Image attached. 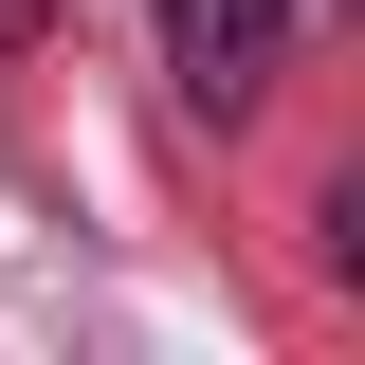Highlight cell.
<instances>
[{"label":"cell","mask_w":365,"mask_h":365,"mask_svg":"<svg viewBox=\"0 0 365 365\" xmlns=\"http://www.w3.org/2000/svg\"><path fill=\"white\" fill-rule=\"evenodd\" d=\"M19 37H55V0H0V55H19Z\"/></svg>","instance_id":"cell-2"},{"label":"cell","mask_w":365,"mask_h":365,"mask_svg":"<svg viewBox=\"0 0 365 365\" xmlns=\"http://www.w3.org/2000/svg\"><path fill=\"white\" fill-rule=\"evenodd\" d=\"M274 55H292V0H165V91L201 110V128H237V110H256Z\"/></svg>","instance_id":"cell-1"}]
</instances>
